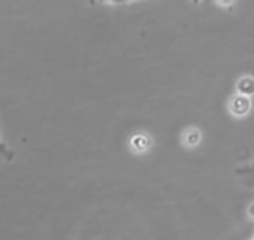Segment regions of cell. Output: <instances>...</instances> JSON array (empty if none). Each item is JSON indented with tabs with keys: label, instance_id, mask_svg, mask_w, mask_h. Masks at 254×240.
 <instances>
[{
	"label": "cell",
	"instance_id": "cell-1",
	"mask_svg": "<svg viewBox=\"0 0 254 240\" xmlns=\"http://www.w3.org/2000/svg\"><path fill=\"white\" fill-rule=\"evenodd\" d=\"M230 111L234 116H246L251 111V97L237 94L230 100Z\"/></svg>",
	"mask_w": 254,
	"mask_h": 240
},
{
	"label": "cell",
	"instance_id": "cell-2",
	"mask_svg": "<svg viewBox=\"0 0 254 240\" xmlns=\"http://www.w3.org/2000/svg\"><path fill=\"white\" fill-rule=\"evenodd\" d=\"M237 92L242 95H248V97H253L254 94V78L251 76H244L242 80H239L237 83Z\"/></svg>",
	"mask_w": 254,
	"mask_h": 240
},
{
	"label": "cell",
	"instance_id": "cell-3",
	"mask_svg": "<svg viewBox=\"0 0 254 240\" xmlns=\"http://www.w3.org/2000/svg\"><path fill=\"white\" fill-rule=\"evenodd\" d=\"M237 177H241V180L244 181L246 185L254 187V163L251 164V166H246V168L237 170Z\"/></svg>",
	"mask_w": 254,
	"mask_h": 240
},
{
	"label": "cell",
	"instance_id": "cell-4",
	"mask_svg": "<svg viewBox=\"0 0 254 240\" xmlns=\"http://www.w3.org/2000/svg\"><path fill=\"white\" fill-rule=\"evenodd\" d=\"M12 157H14V150L0 138V161H12Z\"/></svg>",
	"mask_w": 254,
	"mask_h": 240
},
{
	"label": "cell",
	"instance_id": "cell-5",
	"mask_svg": "<svg viewBox=\"0 0 254 240\" xmlns=\"http://www.w3.org/2000/svg\"><path fill=\"white\" fill-rule=\"evenodd\" d=\"M184 140H185V144H189V145H195V144H199V140H201V133H199L197 130H190L185 133Z\"/></svg>",
	"mask_w": 254,
	"mask_h": 240
},
{
	"label": "cell",
	"instance_id": "cell-6",
	"mask_svg": "<svg viewBox=\"0 0 254 240\" xmlns=\"http://www.w3.org/2000/svg\"><path fill=\"white\" fill-rule=\"evenodd\" d=\"M99 3H113V5H120V3H127L130 0H95Z\"/></svg>",
	"mask_w": 254,
	"mask_h": 240
},
{
	"label": "cell",
	"instance_id": "cell-7",
	"mask_svg": "<svg viewBox=\"0 0 254 240\" xmlns=\"http://www.w3.org/2000/svg\"><path fill=\"white\" fill-rule=\"evenodd\" d=\"M218 2H220L221 5H230V3L234 2V0H218Z\"/></svg>",
	"mask_w": 254,
	"mask_h": 240
},
{
	"label": "cell",
	"instance_id": "cell-8",
	"mask_svg": "<svg viewBox=\"0 0 254 240\" xmlns=\"http://www.w3.org/2000/svg\"><path fill=\"white\" fill-rule=\"evenodd\" d=\"M249 214H251V216L254 218V204H253L251 207H249Z\"/></svg>",
	"mask_w": 254,
	"mask_h": 240
},
{
	"label": "cell",
	"instance_id": "cell-9",
	"mask_svg": "<svg viewBox=\"0 0 254 240\" xmlns=\"http://www.w3.org/2000/svg\"><path fill=\"white\" fill-rule=\"evenodd\" d=\"M253 240H254V239H253Z\"/></svg>",
	"mask_w": 254,
	"mask_h": 240
}]
</instances>
